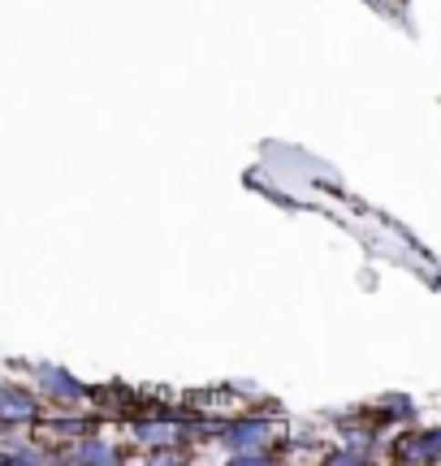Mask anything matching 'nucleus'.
I'll return each mask as SVG.
<instances>
[{"instance_id":"1","label":"nucleus","mask_w":441,"mask_h":466,"mask_svg":"<svg viewBox=\"0 0 441 466\" xmlns=\"http://www.w3.org/2000/svg\"><path fill=\"white\" fill-rule=\"evenodd\" d=\"M255 436H269V423H242L230 432V445H255Z\"/></svg>"}]
</instances>
